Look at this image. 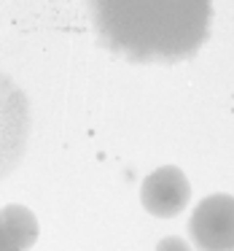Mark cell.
Listing matches in <instances>:
<instances>
[{"instance_id": "obj_5", "label": "cell", "mask_w": 234, "mask_h": 251, "mask_svg": "<svg viewBox=\"0 0 234 251\" xmlns=\"http://www.w3.org/2000/svg\"><path fill=\"white\" fill-rule=\"evenodd\" d=\"M3 222L6 229L11 235V240L19 246L22 251H27L30 246L38 240V219L30 208L24 205H6L3 208Z\"/></svg>"}, {"instance_id": "obj_3", "label": "cell", "mask_w": 234, "mask_h": 251, "mask_svg": "<svg viewBox=\"0 0 234 251\" xmlns=\"http://www.w3.org/2000/svg\"><path fill=\"white\" fill-rule=\"evenodd\" d=\"M189 232L199 251H234V195H207L191 213Z\"/></svg>"}, {"instance_id": "obj_6", "label": "cell", "mask_w": 234, "mask_h": 251, "mask_svg": "<svg viewBox=\"0 0 234 251\" xmlns=\"http://www.w3.org/2000/svg\"><path fill=\"white\" fill-rule=\"evenodd\" d=\"M156 251H191V246L183 238H178V235H167V238H162L156 243Z\"/></svg>"}, {"instance_id": "obj_2", "label": "cell", "mask_w": 234, "mask_h": 251, "mask_svg": "<svg viewBox=\"0 0 234 251\" xmlns=\"http://www.w3.org/2000/svg\"><path fill=\"white\" fill-rule=\"evenodd\" d=\"M30 103L27 95L0 73V178H6L27 151Z\"/></svg>"}, {"instance_id": "obj_7", "label": "cell", "mask_w": 234, "mask_h": 251, "mask_svg": "<svg viewBox=\"0 0 234 251\" xmlns=\"http://www.w3.org/2000/svg\"><path fill=\"white\" fill-rule=\"evenodd\" d=\"M0 251H22V249H19V246L11 240V235H8L6 222H3V211H0Z\"/></svg>"}, {"instance_id": "obj_1", "label": "cell", "mask_w": 234, "mask_h": 251, "mask_svg": "<svg viewBox=\"0 0 234 251\" xmlns=\"http://www.w3.org/2000/svg\"><path fill=\"white\" fill-rule=\"evenodd\" d=\"M100 44L132 62H180L199 51L213 19L210 0H89Z\"/></svg>"}, {"instance_id": "obj_4", "label": "cell", "mask_w": 234, "mask_h": 251, "mask_svg": "<svg viewBox=\"0 0 234 251\" xmlns=\"http://www.w3.org/2000/svg\"><path fill=\"white\" fill-rule=\"evenodd\" d=\"M191 200V184L186 173L175 165L156 168L151 176H146L140 186V202L151 216L172 219L189 205Z\"/></svg>"}]
</instances>
